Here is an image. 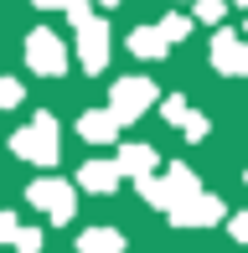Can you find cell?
Listing matches in <instances>:
<instances>
[{"mask_svg": "<svg viewBox=\"0 0 248 253\" xmlns=\"http://www.w3.org/2000/svg\"><path fill=\"white\" fill-rule=\"evenodd\" d=\"M78 253H124V238L114 227H88V233L78 238Z\"/></svg>", "mask_w": 248, "mask_h": 253, "instance_id": "cell-12", "label": "cell"}, {"mask_svg": "<svg viewBox=\"0 0 248 253\" xmlns=\"http://www.w3.org/2000/svg\"><path fill=\"white\" fill-rule=\"evenodd\" d=\"M186 140H207V119H202V114H186Z\"/></svg>", "mask_w": 248, "mask_h": 253, "instance_id": "cell-18", "label": "cell"}, {"mask_svg": "<svg viewBox=\"0 0 248 253\" xmlns=\"http://www.w3.org/2000/svg\"><path fill=\"white\" fill-rule=\"evenodd\" d=\"M26 67L41 78H62L67 73V52L57 42V31H31L26 37Z\"/></svg>", "mask_w": 248, "mask_h": 253, "instance_id": "cell-2", "label": "cell"}, {"mask_svg": "<svg viewBox=\"0 0 248 253\" xmlns=\"http://www.w3.org/2000/svg\"><path fill=\"white\" fill-rule=\"evenodd\" d=\"M212 62H217V73L243 78L248 73V42L238 31H217V37H212Z\"/></svg>", "mask_w": 248, "mask_h": 253, "instance_id": "cell-5", "label": "cell"}, {"mask_svg": "<svg viewBox=\"0 0 248 253\" xmlns=\"http://www.w3.org/2000/svg\"><path fill=\"white\" fill-rule=\"evenodd\" d=\"M243 181H248V170H243Z\"/></svg>", "mask_w": 248, "mask_h": 253, "instance_id": "cell-24", "label": "cell"}, {"mask_svg": "<svg viewBox=\"0 0 248 253\" xmlns=\"http://www.w3.org/2000/svg\"><path fill=\"white\" fill-rule=\"evenodd\" d=\"M98 5H119V0H98Z\"/></svg>", "mask_w": 248, "mask_h": 253, "instance_id": "cell-22", "label": "cell"}, {"mask_svg": "<svg viewBox=\"0 0 248 253\" xmlns=\"http://www.w3.org/2000/svg\"><path fill=\"white\" fill-rule=\"evenodd\" d=\"M31 202L41 207V212L52 217V222H67V217H73V186H67V181H57V176H41L37 186L26 191Z\"/></svg>", "mask_w": 248, "mask_h": 253, "instance_id": "cell-4", "label": "cell"}, {"mask_svg": "<svg viewBox=\"0 0 248 253\" xmlns=\"http://www.w3.org/2000/svg\"><path fill=\"white\" fill-rule=\"evenodd\" d=\"M41 248V233H37V227H21V233H16V253H37Z\"/></svg>", "mask_w": 248, "mask_h": 253, "instance_id": "cell-17", "label": "cell"}, {"mask_svg": "<svg viewBox=\"0 0 248 253\" xmlns=\"http://www.w3.org/2000/svg\"><path fill=\"white\" fill-rule=\"evenodd\" d=\"M228 233L238 238V243H248V212H238V217H233V222H228Z\"/></svg>", "mask_w": 248, "mask_h": 253, "instance_id": "cell-20", "label": "cell"}, {"mask_svg": "<svg viewBox=\"0 0 248 253\" xmlns=\"http://www.w3.org/2000/svg\"><path fill=\"white\" fill-rule=\"evenodd\" d=\"M67 21H73V26H88V21H93V5H88V0H67Z\"/></svg>", "mask_w": 248, "mask_h": 253, "instance_id": "cell-15", "label": "cell"}, {"mask_svg": "<svg viewBox=\"0 0 248 253\" xmlns=\"http://www.w3.org/2000/svg\"><path fill=\"white\" fill-rule=\"evenodd\" d=\"M233 5V0H197V21H207V26H212V21H222V10H228Z\"/></svg>", "mask_w": 248, "mask_h": 253, "instance_id": "cell-13", "label": "cell"}, {"mask_svg": "<svg viewBox=\"0 0 248 253\" xmlns=\"http://www.w3.org/2000/svg\"><path fill=\"white\" fill-rule=\"evenodd\" d=\"M0 103H5V109H16V103H21V83H16V78L0 83Z\"/></svg>", "mask_w": 248, "mask_h": 253, "instance_id": "cell-19", "label": "cell"}, {"mask_svg": "<svg viewBox=\"0 0 248 253\" xmlns=\"http://www.w3.org/2000/svg\"><path fill=\"white\" fill-rule=\"evenodd\" d=\"M119 176H124V170H119V160H88V166L78 170V186L104 197V191H114V186H119Z\"/></svg>", "mask_w": 248, "mask_h": 253, "instance_id": "cell-9", "label": "cell"}, {"mask_svg": "<svg viewBox=\"0 0 248 253\" xmlns=\"http://www.w3.org/2000/svg\"><path fill=\"white\" fill-rule=\"evenodd\" d=\"M222 217H228V212H222V202L212 197V191H197L191 202H181V207L171 212V222H176V227H207V222H222Z\"/></svg>", "mask_w": 248, "mask_h": 253, "instance_id": "cell-6", "label": "cell"}, {"mask_svg": "<svg viewBox=\"0 0 248 253\" xmlns=\"http://www.w3.org/2000/svg\"><path fill=\"white\" fill-rule=\"evenodd\" d=\"M78 57H83L88 73H104V62H109V26H104V21L78 26Z\"/></svg>", "mask_w": 248, "mask_h": 253, "instance_id": "cell-7", "label": "cell"}, {"mask_svg": "<svg viewBox=\"0 0 248 253\" xmlns=\"http://www.w3.org/2000/svg\"><path fill=\"white\" fill-rule=\"evenodd\" d=\"M233 5H248V0H233Z\"/></svg>", "mask_w": 248, "mask_h": 253, "instance_id": "cell-23", "label": "cell"}, {"mask_svg": "<svg viewBox=\"0 0 248 253\" xmlns=\"http://www.w3.org/2000/svg\"><path fill=\"white\" fill-rule=\"evenodd\" d=\"M165 47H171V37H165L161 26H140V31H129V52H134V57H165Z\"/></svg>", "mask_w": 248, "mask_h": 253, "instance_id": "cell-11", "label": "cell"}, {"mask_svg": "<svg viewBox=\"0 0 248 253\" xmlns=\"http://www.w3.org/2000/svg\"><path fill=\"white\" fill-rule=\"evenodd\" d=\"M161 31H165L171 42H186V37H191V21H186V16H165V21H161Z\"/></svg>", "mask_w": 248, "mask_h": 253, "instance_id": "cell-14", "label": "cell"}, {"mask_svg": "<svg viewBox=\"0 0 248 253\" xmlns=\"http://www.w3.org/2000/svg\"><path fill=\"white\" fill-rule=\"evenodd\" d=\"M10 150L21 160H37V166H57V119H52V114H37L26 129L10 134Z\"/></svg>", "mask_w": 248, "mask_h": 253, "instance_id": "cell-1", "label": "cell"}, {"mask_svg": "<svg viewBox=\"0 0 248 253\" xmlns=\"http://www.w3.org/2000/svg\"><path fill=\"white\" fill-rule=\"evenodd\" d=\"M186 114H191V109H186V98H181V93L165 98V119H171V124H186Z\"/></svg>", "mask_w": 248, "mask_h": 253, "instance_id": "cell-16", "label": "cell"}, {"mask_svg": "<svg viewBox=\"0 0 248 253\" xmlns=\"http://www.w3.org/2000/svg\"><path fill=\"white\" fill-rule=\"evenodd\" d=\"M119 170H124V176H134V181H150L155 150H150V145H124V150H119Z\"/></svg>", "mask_w": 248, "mask_h": 253, "instance_id": "cell-10", "label": "cell"}, {"mask_svg": "<svg viewBox=\"0 0 248 253\" xmlns=\"http://www.w3.org/2000/svg\"><path fill=\"white\" fill-rule=\"evenodd\" d=\"M119 124H124V119H119L114 109H88L83 119H78V134H83L88 145H109V140L119 134Z\"/></svg>", "mask_w": 248, "mask_h": 253, "instance_id": "cell-8", "label": "cell"}, {"mask_svg": "<svg viewBox=\"0 0 248 253\" xmlns=\"http://www.w3.org/2000/svg\"><path fill=\"white\" fill-rule=\"evenodd\" d=\"M150 103H155V83H150V78H119V83H114V98H109V109L129 124V119H140Z\"/></svg>", "mask_w": 248, "mask_h": 253, "instance_id": "cell-3", "label": "cell"}, {"mask_svg": "<svg viewBox=\"0 0 248 253\" xmlns=\"http://www.w3.org/2000/svg\"><path fill=\"white\" fill-rule=\"evenodd\" d=\"M31 5H41V10H67V0H31Z\"/></svg>", "mask_w": 248, "mask_h": 253, "instance_id": "cell-21", "label": "cell"}]
</instances>
